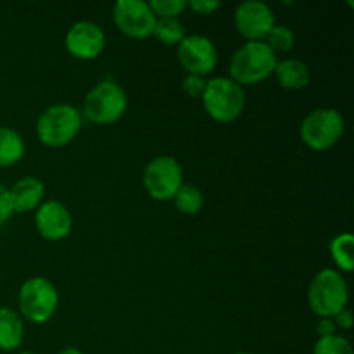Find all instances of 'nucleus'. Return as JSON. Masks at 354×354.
I'll list each match as a JSON object with an SVG mask.
<instances>
[{
  "mask_svg": "<svg viewBox=\"0 0 354 354\" xmlns=\"http://www.w3.org/2000/svg\"><path fill=\"white\" fill-rule=\"evenodd\" d=\"M127 109L128 97L123 86L113 80H102L86 92L82 116L97 127H107L120 121Z\"/></svg>",
  "mask_w": 354,
  "mask_h": 354,
  "instance_id": "1",
  "label": "nucleus"
},
{
  "mask_svg": "<svg viewBox=\"0 0 354 354\" xmlns=\"http://www.w3.org/2000/svg\"><path fill=\"white\" fill-rule=\"evenodd\" d=\"M279 57L265 41H245L230 59V78L241 86L256 85L275 71Z\"/></svg>",
  "mask_w": 354,
  "mask_h": 354,
  "instance_id": "2",
  "label": "nucleus"
},
{
  "mask_svg": "<svg viewBox=\"0 0 354 354\" xmlns=\"http://www.w3.org/2000/svg\"><path fill=\"white\" fill-rule=\"evenodd\" d=\"M82 123L83 116L78 107L71 104H54L38 116L37 137L47 147H64L78 137Z\"/></svg>",
  "mask_w": 354,
  "mask_h": 354,
  "instance_id": "3",
  "label": "nucleus"
},
{
  "mask_svg": "<svg viewBox=\"0 0 354 354\" xmlns=\"http://www.w3.org/2000/svg\"><path fill=\"white\" fill-rule=\"evenodd\" d=\"M348 301V282L334 268L320 270L308 287V304L320 318H334L339 311L346 310Z\"/></svg>",
  "mask_w": 354,
  "mask_h": 354,
  "instance_id": "4",
  "label": "nucleus"
},
{
  "mask_svg": "<svg viewBox=\"0 0 354 354\" xmlns=\"http://www.w3.org/2000/svg\"><path fill=\"white\" fill-rule=\"evenodd\" d=\"M201 99L207 116L218 123H232L239 120L245 109L244 86L235 83L230 76L207 80L206 90Z\"/></svg>",
  "mask_w": 354,
  "mask_h": 354,
  "instance_id": "5",
  "label": "nucleus"
},
{
  "mask_svg": "<svg viewBox=\"0 0 354 354\" xmlns=\"http://www.w3.org/2000/svg\"><path fill=\"white\" fill-rule=\"evenodd\" d=\"M59 306V292L45 277H31L17 292V313L23 320L44 325L50 322Z\"/></svg>",
  "mask_w": 354,
  "mask_h": 354,
  "instance_id": "6",
  "label": "nucleus"
},
{
  "mask_svg": "<svg viewBox=\"0 0 354 354\" xmlns=\"http://www.w3.org/2000/svg\"><path fill=\"white\" fill-rule=\"evenodd\" d=\"M344 118L334 107H318L301 123V138L315 152L334 147L344 135Z\"/></svg>",
  "mask_w": 354,
  "mask_h": 354,
  "instance_id": "7",
  "label": "nucleus"
},
{
  "mask_svg": "<svg viewBox=\"0 0 354 354\" xmlns=\"http://www.w3.org/2000/svg\"><path fill=\"white\" fill-rule=\"evenodd\" d=\"M142 183L154 201H173L183 185V169L171 156H158L145 166Z\"/></svg>",
  "mask_w": 354,
  "mask_h": 354,
  "instance_id": "8",
  "label": "nucleus"
},
{
  "mask_svg": "<svg viewBox=\"0 0 354 354\" xmlns=\"http://www.w3.org/2000/svg\"><path fill=\"white\" fill-rule=\"evenodd\" d=\"M113 21L124 37L133 38V40H145L152 37L158 17L152 12L149 2L118 0L113 7Z\"/></svg>",
  "mask_w": 354,
  "mask_h": 354,
  "instance_id": "9",
  "label": "nucleus"
},
{
  "mask_svg": "<svg viewBox=\"0 0 354 354\" xmlns=\"http://www.w3.org/2000/svg\"><path fill=\"white\" fill-rule=\"evenodd\" d=\"M275 24L272 7L261 0H248L235 9V28L248 41H265Z\"/></svg>",
  "mask_w": 354,
  "mask_h": 354,
  "instance_id": "10",
  "label": "nucleus"
},
{
  "mask_svg": "<svg viewBox=\"0 0 354 354\" xmlns=\"http://www.w3.org/2000/svg\"><path fill=\"white\" fill-rule=\"evenodd\" d=\"M176 55L187 75L206 78L218 62V52L213 41L203 35H187L176 47Z\"/></svg>",
  "mask_w": 354,
  "mask_h": 354,
  "instance_id": "11",
  "label": "nucleus"
},
{
  "mask_svg": "<svg viewBox=\"0 0 354 354\" xmlns=\"http://www.w3.org/2000/svg\"><path fill=\"white\" fill-rule=\"evenodd\" d=\"M64 45L73 57L80 61H93L106 48V33L92 21H76L66 33Z\"/></svg>",
  "mask_w": 354,
  "mask_h": 354,
  "instance_id": "12",
  "label": "nucleus"
},
{
  "mask_svg": "<svg viewBox=\"0 0 354 354\" xmlns=\"http://www.w3.org/2000/svg\"><path fill=\"white\" fill-rule=\"evenodd\" d=\"M35 227L45 241H64L73 230V216L61 201H45L37 207Z\"/></svg>",
  "mask_w": 354,
  "mask_h": 354,
  "instance_id": "13",
  "label": "nucleus"
},
{
  "mask_svg": "<svg viewBox=\"0 0 354 354\" xmlns=\"http://www.w3.org/2000/svg\"><path fill=\"white\" fill-rule=\"evenodd\" d=\"M44 194L45 187L41 180H38L37 176H23L9 189L12 211L17 214L35 211L44 201Z\"/></svg>",
  "mask_w": 354,
  "mask_h": 354,
  "instance_id": "14",
  "label": "nucleus"
},
{
  "mask_svg": "<svg viewBox=\"0 0 354 354\" xmlns=\"http://www.w3.org/2000/svg\"><path fill=\"white\" fill-rule=\"evenodd\" d=\"M273 75L279 80V85L286 90H303L311 82L310 66L292 57L277 61Z\"/></svg>",
  "mask_w": 354,
  "mask_h": 354,
  "instance_id": "15",
  "label": "nucleus"
},
{
  "mask_svg": "<svg viewBox=\"0 0 354 354\" xmlns=\"http://www.w3.org/2000/svg\"><path fill=\"white\" fill-rule=\"evenodd\" d=\"M24 339V322L12 308H0V351H16Z\"/></svg>",
  "mask_w": 354,
  "mask_h": 354,
  "instance_id": "16",
  "label": "nucleus"
},
{
  "mask_svg": "<svg viewBox=\"0 0 354 354\" xmlns=\"http://www.w3.org/2000/svg\"><path fill=\"white\" fill-rule=\"evenodd\" d=\"M26 144L19 131L0 127V168H10L23 159Z\"/></svg>",
  "mask_w": 354,
  "mask_h": 354,
  "instance_id": "17",
  "label": "nucleus"
},
{
  "mask_svg": "<svg viewBox=\"0 0 354 354\" xmlns=\"http://www.w3.org/2000/svg\"><path fill=\"white\" fill-rule=\"evenodd\" d=\"M332 261L337 266V272L351 273L354 268V237L349 232L335 235L330 241Z\"/></svg>",
  "mask_w": 354,
  "mask_h": 354,
  "instance_id": "18",
  "label": "nucleus"
},
{
  "mask_svg": "<svg viewBox=\"0 0 354 354\" xmlns=\"http://www.w3.org/2000/svg\"><path fill=\"white\" fill-rule=\"evenodd\" d=\"M175 209L182 214H197L204 206V194L203 190L192 183H183L178 189V192L173 197Z\"/></svg>",
  "mask_w": 354,
  "mask_h": 354,
  "instance_id": "19",
  "label": "nucleus"
},
{
  "mask_svg": "<svg viewBox=\"0 0 354 354\" xmlns=\"http://www.w3.org/2000/svg\"><path fill=\"white\" fill-rule=\"evenodd\" d=\"M152 37L158 38L162 45L178 47L180 41L187 37V31L180 19H176V17H165V19L156 21Z\"/></svg>",
  "mask_w": 354,
  "mask_h": 354,
  "instance_id": "20",
  "label": "nucleus"
},
{
  "mask_svg": "<svg viewBox=\"0 0 354 354\" xmlns=\"http://www.w3.org/2000/svg\"><path fill=\"white\" fill-rule=\"evenodd\" d=\"M265 44L268 45L273 50V54H287L294 48V44H296V35L290 30L289 26H283V24H275L273 30L270 31L268 37H266Z\"/></svg>",
  "mask_w": 354,
  "mask_h": 354,
  "instance_id": "21",
  "label": "nucleus"
},
{
  "mask_svg": "<svg viewBox=\"0 0 354 354\" xmlns=\"http://www.w3.org/2000/svg\"><path fill=\"white\" fill-rule=\"evenodd\" d=\"M313 354H354L351 342L342 335L334 334L320 337L313 348Z\"/></svg>",
  "mask_w": 354,
  "mask_h": 354,
  "instance_id": "22",
  "label": "nucleus"
},
{
  "mask_svg": "<svg viewBox=\"0 0 354 354\" xmlns=\"http://www.w3.org/2000/svg\"><path fill=\"white\" fill-rule=\"evenodd\" d=\"M149 6L158 19H165V17L178 19L180 14L187 9L185 0H154V2H149Z\"/></svg>",
  "mask_w": 354,
  "mask_h": 354,
  "instance_id": "23",
  "label": "nucleus"
},
{
  "mask_svg": "<svg viewBox=\"0 0 354 354\" xmlns=\"http://www.w3.org/2000/svg\"><path fill=\"white\" fill-rule=\"evenodd\" d=\"M207 80L204 76L197 75H187L185 78L182 80V88L185 92V95L192 97V99H201L206 90Z\"/></svg>",
  "mask_w": 354,
  "mask_h": 354,
  "instance_id": "24",
  "label": "nucleus"
},
{
  "mask_svg": "<svg viewBox=\"0 0 354 354\" xmlns=\"http://www.w3.org/2000/svg\"><path fill=\"white\" fill-rule=\"evenodd\" d=\"M14 214L12 206H10V197H9V189L6 185L0 183V227L9 220Z\"/></svg>",
  "mask_w": 354,
  "mask_h": 354,
  "instance_id": "25",
  "label": "nucleus"
},
{
  "mask_svg": "<svg viewBox=\"0 0 354 354\" xmlns=\"http://www.w3.org/2000/svg\"><path fill=\"white\" fill-rule=\"evenodd\" d=\"M221 3L214 2V0H192V2H187V7L194 10L196 14H203V16H209L214 10L220 9Z\"/></svg>",
  "mask_w": 354,
  "mask_h": 354,
  "instance_id": "26",
  "label": "nucleus"
},
{
  "mask_svg": "<svg viewBox=\"0 0 354 354\" xmlns=\"http://www.w3.org/2000/svg\"><path fill=\"white\" fill-rule=\"evenodd\" d=\"M332 320H334L335 327L341 328V330H351L353 324H354L353 313L348 310V308H346V310H342V311H339V313L335 315Z\"/></svg>",
  "mask_w": 354,
  "mask_h": 354,
  "instance_id": "27",
  "label": "nucleus"
},
{
  "mask_svg": "<svg viewBox=\"0 0 354 354\" xmlns=\"http://www.w3.org/2000/svg\"><path fill=\"white\" fill-rule=\"evenodd\" d=\"M317 334L318 339L337 334V327H335L334 320H332V318H320L317 324Z\"/></svg>",
  "mask_w": 354,
  "mask_h": 354,
  "instance_id": "28",
  "label": "nucleus"
},
{
  "mask_svg": "<svg viewBox=\"0 0 354 354\" xmlns=\"http://www.w3.org/2000/svg\"><path fill=\"white\" fill-rule=\"evenodd\" d=\"M57 354H85V353L78 348H64V349H61Z\"/></svg>",
  "mask_w": 354,
  "mask_h": 354,
  "instance_id": "29",
  "label": "nucleus"
},
{
  "mask_svg": "<svg viewBox=\"0 0 354 354\" xmlns=\"http://www.w3.org/2000/svg\"><path fill=\"white\" fill-rule=\"evenodd\" d=\"M17 354H37V353H33V351H23V353H17Z\"/></svg>",
  "mask_w": 354,
  "mask_h": 354,
  "instance_id": "30",
  "label": "nucleus"
},
{
  "mask_svg": "<svg viewBox=\"0 0 354 354\" xmlns=\"http://www.w3.org/2000/svg\"><path fill=\"white\" fill-rule=\"evenodd\" d=\"M234 354H252V353H248V351H239V353H234Z\"/></svg>",
  "mask_w": 354,
  "mask_h": 354,
  "instance_id": "31",
  "label": "nucleus"
}]
</instances>
